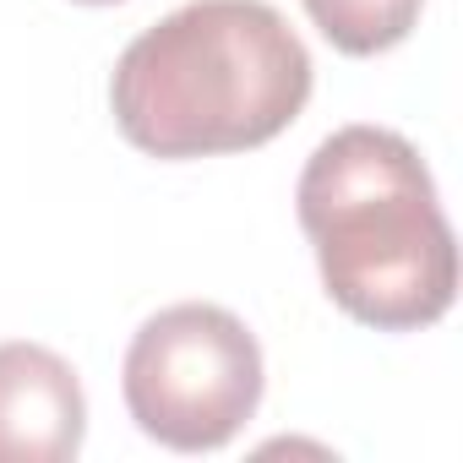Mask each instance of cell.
<instances>
[{
    "mask_svg": "<svg viewBox=\"0 0 463 463\" xmlns=\"http://www.w3.org/2000/svg\"><path fill=\"white\" fill-rule=\"evenodd\" d=\"M306 99L311 50L268 0H191L137 33L109 77L115 126L147 158L251 153Z\"/></svg>",
    "mask_w": 463,
    "mask_h": 463,
    "instance_id": "6da1fadb",
    "label": "cell"
},
{
    "mask_svg": "<svg viewBox=\"0 0 463 463\" xmlns=\"http://www.w3.org/2000/svg\"><path fill=\"white\" fill-rule=\"evenodd\" d=\"M295 213L344 317L376 333H414L452 311L458 241L425 158L398 131H333L300 169Z\"/></svg>",
    "mask_w": 463,
    "mask_h": 463,
    "instance_id": "7a4b0ae2",
    "label": "cell"
},
{
    "mask_svg": "<svg viewBox=\"0 0 463 463\" xmlns=\"http://www.w3.org/2000/svg\"><path fill=\"white\" fill-rule=\"evenodd\" d=\"M82 6H115V0H82Z\"/></svg>",
    "mask_w": 463,
    "mask_h": 463,
    "instance_id": "8992f818",
    "label": "cell"
},
{
    "mask_svg": "<svg viewBox=\"0 0 463 463\" xmlns=\"http://www.w3.org/2000/svg\"><path fill=\"white\" fill-rule=\"evenodd\" d=\"M88 398L77 371L44 344H0V463H71Z\"/></svg>",
    "mask_w": 463,
    "mask_h": 463,
    "instance_id": "277c9868",
    "label": "cell"
},
{
    "mask_svg": "<svg viewBox=\"0 0 463 463\" xmlns=\"http://www.w3.org/2000/svg\"><path fill=\"white\" fill-rule=\"evenodd\" d=\"M425 0H306L311 28L338 50V55H387L414 33Z\"/></svg>",
    "mask_w": 463,
    "mask_h": 463,
    "instance_id": "5b68a950",
    "label": "cell"
},
{
    "mask_svg": "<svg viewBox=\"0 0 463 463\" xmlns=\"http://www.w3.org/2000/svg\"><path fill=\"white\" fill-rule=\"evenodd\" d=\"M262 344L207 300H180L142 322L126 349L120 392L142 436L169 452L229 447L262 403Z\"/></svg>",
    "mask_w": 463,
    "mask_h": 463,
    "instance_id": "3957f363",
    "label": "cell"
}]
</instances>
